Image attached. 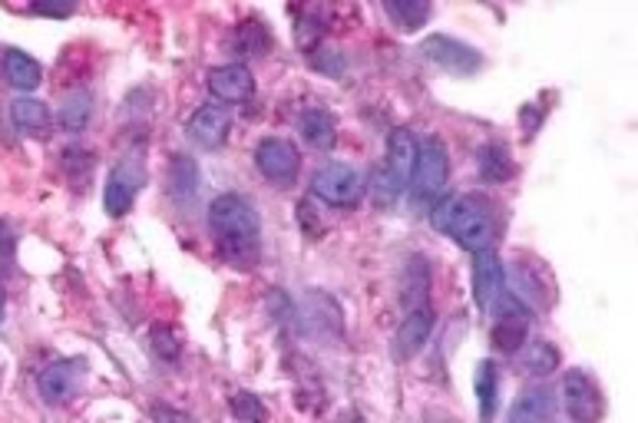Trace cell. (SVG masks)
Segmentation results:
<instances>
[{
	"label": "cell",
	"mask_w": 638,
	"mask_h": 423,
	"mask_svg": "<svg viewBox=\"0 0 638 423\" xmlns=\"http://www.w3.org/2000/svg\"><path fill=\"white\" fill-rule=\"evenodd\" d=\"M208 232L216 242V252L239 272H249L262 259V219L255 205L239 195L226 192L208 205Z\"/></svg>",
	"instance_id": "6da1fadb"
},
{
	"label": "cell",
	"mask_w": 638,
	"mask_h": 423,
	"mask_svg": "<svg viewBox=\"0 0 638 423\" xmlns=\"http://www.w3.org/2000/svg\"><path fill=\"white\" fill-rule=\"evenodd\" d=\"M431 222H434L437 232L451 236L460 249H467L474 255L490 249V242L497 236L493 211L477 195H447V198H441L431 211Z\"/></svg>",
	"instance_id": "7a4b0ae2"
},
{
	"label": "cell",
	"mask_w": 638,
	"mask_h": 423,
	"mask_svg": "<svg viewBox=\"0 0 638 423\" xmlns=\"http://www.w3.org/2000/svg\"><path fill=\"white\" fill-rule=\"evenodd\" d=\"M447 179H451L447 146L434 136L417 142V162H413V172H410V182H407L413 205H431L447 188Z\"/></svg>",
	"instance_id": "3957f363"
},
{
	"label": "cell",
	"mask_w": 638,
	"mask_h": 423,
	"mask_svg": "<svg viewBox=\"0 0 638 423\" xmlns=\"http://www.w3.org/2000/svg\"><path fill=\"white\" fill-rule=\"evenodd\" d=\"M490 311H493V347L503 354H520L523 344L529 341V308L513 291H500Z\"/></svg>",
	"instance_id": "277c9868"
},
{
	"label": "cell",
	"mask_w": 638,
	"mask_h": 423,
	"mask_svg": "<svg viewBox=\"0 0 638 423\" xmlns=\"http://www.w3.org/2000/svg\"><path fill=\"white\" fill-rule=\"evenodd\" d=\"M311 192L334 208H354L364 198V179L357 175V169L344 162H328L324 169L315 172Z\"/></svg>",
	"instance_id": "5b68a950"
},
{
	"label": "cell",
	"mask_w": 638,
	"mask_h": 423,
	"mask_svg": "<svg viewBox=\"0 0 638 423\" xmlns=\"http://www.w3.org/2000/svg\"><path fill=\"white\" fill-rule=\"evenodd\" d=\"M420 54H423V60H431L434 67L447 70L454 77H474L483 67V57L477 47H470L457 37H447V34H431L420 44Z\"/></svg>",
	"instance_id": "8992f818"
},
{
	"label": "cell",
	"mask_w": 638,
	"mask_h": 423,
	"mask_svg": "<svg viewBox=\"0 0 638 423\" xmlns=\"http://www.w3.org/2000/svg\"><path fill=\"white\" fill-rule=\"evenodd\" d=\"M83 377H87V361L83 357H64V361H54V364H47L41 370L37 390H41L44 403L64 407V403H70L80 393Z\"/></svg>",
	"instance_id": "52a82bcc"
},
{
	"label": "cell",
	"mask_w": 638,
	"mask_h": 423,
	"mask_svg": "<svg viewBox=\"0 0 638 423\" xmlns=\"http://www.w3.org/2000/svg\"><path fill=\"white\" fill-rule=\"evenodd\" d=\"M562 403L576 423H599L605 413V400H602L599 384L579 367L566 370V377H562Z\"/></svg>",
	"instance_id": "ba28073f"
},
{
	"label": "cell",
	"mask_w": 638,
	"mask_h": 423,
	"mask_svg": "<svg viewBox=\"0 0 638 423\" xmlns=\"http://www.w3.org/2000/svg\"><path fill=\"white\" fill-rule=\"evenodd\" d=\"M255 165L259 172L275 182V185H292L295 175H298V165H301V156L295 149V142L282 139V136H269L259 142L255 149Z\"/></svg>",
	"instance_id": "9c48e42d"
},
{
	"label": "cell",
	"mask_w": 638,
	"mask_h": 423,
	"mask_svg": "<svg viewBox=\"0 0 638 423\" xmlns=\"http://www.w3.org/2000/svg\"><path fill=\"white\" fill-rule=\"evenodd\" d=\"M139 188H143V165H136L133 159H123V162L110 172V182H106V192H103V208H106V216H110V219H123L126 211L133 208Z\"/></svg>",
	"instance_id": "30bf717a"
},
{
	"label": "cell",
	"mask_w": 638,
	"mask_h": 423,
	"mask_svg": "<svg viewBox=\"0 0 638 423\" xmlns=\"http://www.w3.org/2000/svg\"><path fill=\"white\" fill-rule=\"evenodd\" d=\"M431 334H434V311H431V305H428V308H417V311H407V318H403L400 328L394 331L390 357H394V361H410V357H417L423 347H428Z\"/></svg>",
	"instance_id": "8fae6325"
},
{
	"label": "cell",
	"mask_w": 638,
	"mask_h": 423,
	"mask_svg": "<svg viewBox=\"0 0 638 423\" xmlns=\"http://www.w3.org/2000/svg\"><path fill=\"white\" fill-rule=\"evenodd\" d=\"M503 278H506V272H503L500 255L493 249L477 252V259H474V301H477L480 311L493 308V301L503 291Z\"/></svg>",
	"instance_id": "7c38bea8"
},
{
	"label": "cell",
	"mask_w": 638,
	"mask_h": 423,
	"mask_svg": "<svg viewBox=\"0 0 638 423\" xmlns=\"http://www.w3.org/2000/svg\"><path fill=\"white\" fill-rule=\"evenodd\" d=\"M208 90L223 103H246L255 93V77L246 64H226L208 73Z\"/></svg>",
	"instance_id": "4fadbf2b"
},
{
	"label": "cell",
	"mask_w": 638,
	"mask_h": 423,
	"mask_svg": "<svg viewBox=\"0 0 638 423\" xmlns=\"http://www.w3.org/2000/svg\"><path fill=\"white\" fill-rule=\"evenodd\" d=\"M232 129V116L226 106H198L185 126V133L202 146V149H219L229 139Z\"/></svg>",
	"instance_id": "5bb4252c"
},
{
	"label": "cell",
	"mask_w": 638,
	"mask_h": 423,
	"mask_svg": "<svg viewBox=\"0 0 638 423\" xmlns=\"http://www.w3.org/2000/svg\"><path fill=\"white\" fill-rule=\"evenodd\" d=\"M552 410H556V393L543 384H533L513 400L506 423H549Z\"/></svg>",
	"instance_id": "9a60e30c"
},
{
	"label": "cell",
	"mask_w": 638,
	"mask_h": 423,
	"mask_svg": "<svg viewBox=\"0 0 638 423\" xmlns=\"http://www.w3.org/2000/svg\"><path fill=\"white\" fill-rule=\"evenodd\" d=\"M428 298H431V262L423 255H413L400 275V301L407 311H417L428 308Z\"/></svg>",
	"instance_id": "2e32d148"
},
{
	"label": "cell",
	"mask_w": 638,
	"mask_h": 423,
	"mask_svg": "<svg viewBox=\"0 0 638 423\" xmlns=\"http://www.w3.org/2000/svg\"><path fill=\"white\" fill-rule=\"evenodd\" d=\"M413 162H417V139L407 129H394L387 136V162H384V169L400 185H407L410 182V172H413Z\"/></svg>",
	"instance_id": "e0dca14e"
},
{
	"label": "cell",
	"mask_w": 638,
	"mask_h": 423,
	"mask_svg": "<svg viewBox=\"0 0 638 423\" xmlns=\"http://www.w3.org/2000/svg\"><path fill=\"white\" fill-rule=\"evenodd\" d=\"M301 136H305V142H308L311 149L328 152V149H334V142H338V123H334V116H331L328 110L311 106V110L301 113Z\"/></svg>",
	"instance_id": "ac0fdd59"
},
{
	"label": "cell",
	"mask_w": 638,
	"mask_h": 423,
	"mask_svg": "<svg viewBox=\"0 0 638 423\" xmlns=\"http://www.w3.org/2000/svg\"><path fill=\"white\" fill-rule=\"evenodd\" d=\"M11 119L21 133L27 136H41L47 126H50V110L44 100H34V96H18L11 103Z\"/></svg>",
	"instance_id": "d6986e66"
},
{
	"label": "cell",
	"mask_w": 638,
	"mask_h": 423,
	"mask_svg": "<svg viewBox=\"0 0 638 423\" xmlns=\"http://www.w3.org/2000/svg\"><path fill=\"white\" fill-rule=\"evenodd\" d=\"M4 77L14 90L31 93L34 87H41V64L34 57H27L24 50H8L4 54Z\"/></svg>",
	"instance_id": "ffe728a7"
},
{
	"label": "cell",
	"mask_w": 638,
	"mask_h": 423,
	"mask_svg": "<svg viewBox=\"0 0 638 423\" xmlns=\"http://www.w3.org/2000/svg\"><path fill=\"white\" fill-rule=\"evenodd\" d=\"M384 14L394 21V27L397 31H403V34H413V31H420L423 24L431 21V14H434V8L431 4H420V0H387L384 4Z\"/></svg>",
	"instance_id": "44dd1931"
},
{
	"label": "cell",
	"mask_w": 638,
	"mask_h": 423,
	"mask_svg": "<svg viewBox=\"0 0 638 423\" xmlns=\"http://www.w3.org/2000/svg\"><path fill=\"white\" fill-rule=\"evenodd\" d=\"M477 403H480V416L493 420L497 416V403H500V370L493 361H480L477 364Z\"/></svg>",
	"instance_id": "7402d4cb"
},
{
	"label": "cell",
	"mask_w": 638,
	"mask_h": 423,
	"mask_svg": "<svg viewBox=\"0 0 638 423\" xmlns=\"http://www.w3.org/2000/svg\"><path fill=\"white\" fill-rule=\"evenodd\" d=\"M477 165H480V175L487 182H506L513 175V162H510V149L500 146V142H487L480 152H477Z\"/></svg>",
	"instance_id": "603a6c76"
},
{
	"label": "cell",
	"mask_w": 638,
	"mask_h": 423,
	"mask_svg": "<svg viewBox=\"0 0 638 423\" xmlns=\"http://www.w3.org/2000/svg\"><path fill=\"white\" fill-rule=\"evenodd\" d=\"M526 351H523V370L526 374H533V377H546V374H552L556 367H559V354H556V347L552 344H546V341H526L523 344Z\"/></svg>",
	"instance_id": "cb8c5ba5"
},
{
	"label": "cell",
	"mask_w": 638,
	"mask_h": 423,
	"mask_svg": "<svg viewBox=\"0 0 638 423\" xmlns=\"http://www.w3.org/2000/svg\"><path fill=\"white\" fill-rule=\"evenodd\" d=\"M90 113H93L90 93L77 90V93H70V96L64 100V106H60L57 119H60V126H64L67 133H80V129L90 123Z\"/></svg>",
	"instance_id": "d4e9b609"
},
{
	"label": "cell",
	"mask_w": 638,
	"mask_h": 423,
	"mask_svg": "<svg viewBox=\"0 0 638 423\" xmlns=\"http://www.w3.org/2000/svg\"><path fill=\"white\" fill-rule=\"evenodd\" d=\"M169 182H172V195H175V198H192L195 188H198V169H195V162L185 159V156H175V159H172Z\"/></svg>",
	"instance_id": "484cf974"
},
{
	"label": "cell",
	"mask_w": 638,
	"mask_h": 423,
	"mask_svg": "<svg viewBox=\"0 0 638 423\" xmlns=\"http://www.w3.org/2000/svg\"><path fill=\"white\" fill-rule=\"evenodd\" d=\"M232 416L239 423H265V403L252 390H239L232 397Z\"/></svg>",
	"instance_id": "4316f807"
},
{
	"label": "cell",
	"mask_w": 638,
	"mask_h": 423,
	"mask_svg": "<svg viewBox=\"0 0 638 423\" xmlns=\"http://www.w3.org/2000/svg\"><path fill=\"white\" fill-rule=\"evenodd\" d=\"M371 188H374V198H377L380 205H390V202L400 195V188H403V185H400V182H397V179L384 169V165H380V169H374V175H371Z\"/></svg>",
	"instance_id": "83f0119b"
},
{
	"label": "cell",
	"mask_w": 638,
	"mask_h": 423,
	"mask_svg": "<svg viewBox=\"0 0 638 423\" xmlns=\"http://www.w3.org/2000/svg\"><path fill=\"white\" fill-rule=\"evenodd\" d=\"M152 351H156V357H162L166 364H175L179 354H182V344H179V338H175L169 328H156V331H152Z\"/></svg>",
	"instance_id": "f1b7e54d"
},
{
	"label": "cell",
	"mask_w": 638,
	"mask_h": 423,
	"mask_svg": "<svg viewBox=\"0 0 638 423\" xmlns=\"http://www.w3.org/2000/svg\"><path fill=\"white\" fill-rule=\"evenodd\" d=\"M152 420L156 423H198L192 413L179 410V407H169V403H156L152 407Z\"/></svg>",
	"instance_id": "f546056e"
},
{
	"label": "cell",
	"mask_w": 638,
	"mask_h": 423,
	"mask_svg": "<svg viewBox=\"0 0 638 423\" xmlns=\"http://www.w3.org/2000/svg\"><path fill=\"white\" fill-rule=\"evenodd\" d=\"M31 11H34V14H47V18H70V14H73L70 4H64V8H57V4H34Z\"/></svg>",
	"instance_id": "4dcf8cb0"
},
{
	"label": "cell",
	"mask_w": 638,
	"mask_h": 423,
	"mask_svg": "<svg viewBox=\"0 0 638 423\" xmlns=\"http://www.w3.org/2000/svg\"><path fill=\"white\" fill-rule=\"evenodd\" d=\"M4 308H8V295H4V282H0V324H4Z\"/></svg>",
	"instance_id": "1f68e13d"
}]
</instances>
